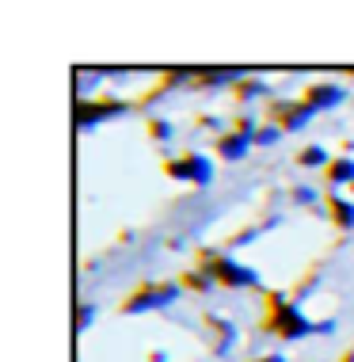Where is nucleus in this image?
<instances>
[{
	"label": "nucleus",
	"instance_id": "obj_1",
	"mask_svg": "<svg viewBox=\"0 0 354 362\" xmlns=\"http://www.w3.org/2000/svg\"><path fill=\"white\" fill-rule=\"evenodd\" d=\"M350 175H354V164H350V160L336 164V180H350Z\"/></svg>",
	"mask_w": 354,
	"mask_h": 362
},
{
	"label": "nucleus",
	"instance_id": "obj_2",
	"mask_svg": "<svg viewBox=\"0 0 354 362\" xmlns=\"http://www.w3.org/2000/svg\"><path fill=\"white\" fill-rule=\"evenodd\" d=\"M271 362H282V358H271Z\"/></svg>",
	"mask_w": 354,
	"mask_h": 362
}]
</instances>
